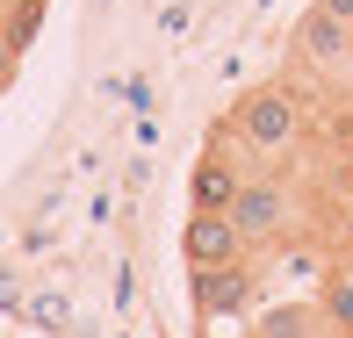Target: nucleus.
Masks as SVG:
<instances>
[{
    "mask_svg": "<svg viewBox=\"0 0 353 338\" xmlns=\"http://www.w3.org/2000/svg\"><path fill=\"white\" fill-rule=\"evenodd\" d=\"M188 295H195V317H202V324H245L252 302H260V273H252V260L202 266V273H188Z\"/></svg>",
    "mask_w": 353,
    "mask_h": 338,
    "instance_id": "3",
    "label": "nucleus"
},
{
    "mask_svg": "<svg viewBox=\"0 0 353 338\" xmlns=\"http://www.w3.org/2000/svg\"><path fill=\"white\" fill-rule=\"evenodd\" d=\"M310 8H325L332 22H346V29H353V0H310Z\"/></svg>",
    "mask_w": 353,
    "mask_h": 338,
    "instance_id": "11",
    "label": "nucleus"
},
{
    "mask_svg": "<svg viewBox=\"0 0 353 338\" xmlns=\"http://www.w3.org/2000/svg\"><path fill=\"white\" fill-rule=\"evenodd\" d=\"M238 187H245V166H231L223 151H202L195 173H188V209L195 216H231Z\"/></svg>",
    "mask_w": 353,
    "mask_h": 338,
    "instance_id": "6",
    "label": "nucleus"
},
{
    "mask_svg": "<svg viewBox=\"0 0 353 338\" xmlns=\"http://www.w3.org/2000/svg\"><path fill=\"white\" fill-rule=\"evenodd\" d=\"M310 130H317V108H310V94H303L296 79L245 87L231 101V116H223V137H238V151H252V158L296 151V144H310Z\"/></svg>",
    "mask_w": 353,
    "mask_h": 338,
    "instance_id": "1",
    "label": "nucleus"
},
{
    "mask_svg": "<svg viewBox=\"0 0 353 338\" xmlns=\"http://www.w3.org/2000/svg\"><path fill=\"white\" fill-rule=\"evenodd\" d=\"M317 317H325L332 338H353V266L332 260V273L317 281Z\"/></svg>",
    "mask_w": 353,
    "mask_h": 338,
    "instance_id": "7",
    "label": "nucleus"
},
{
    "mask_svg": "<svg viewBox=\"0 0 353 338\" xmlns=\"http://www.w3.org/2000/svg\"><path fill=\"white\" fill-rule=\"evenodd\" d=\"M288 51H296L303 72H317V79H346V72H353V29L332 22L325 8H303L296 29H288Z\"/></svg>",
    "mask_w": 353,
    "mask_h": 338,
    "instance_id": "4",
    "label": "nucleus"
},
{
    "mask_svg": "<svg viewBox=\"0 0 353 338\" xmlns=\"http://www.w3.org/2000/svg\"><path fill=\"white\" fill-rule=\"evenodd\" d=\"M332 252H339V266H353V195L339 202V216H332Z\"/></svg>",
    "mask_w": 353,
    "mask_h": 338,
    "instance_id": "10",
    "label": "nucleus"
},
{
    "mask_svg": "<svg viewBox=\"0 0 353 338\" xmlns=\"http://www.w3.org/2000/svg\"><path fill=\"white\" fill-rule=\"evenodd\" d=\"M231 223H238V237H245V252L288 245V237L303 231V195L281 173H245V187H238V202H231Z\"/></svg>",
    "mask_w": 353,
    "mask_h": 338,
    "instance_id": "2",
    "label": "nucleus"
},
{
    "mask_svg": "<svg viewBox=\"0 0 353 338\" xmlns=\"http://www.w3.org/2000/svg\"><path fill=\"white\" fill-rule=\"evenodd\" d=\"M43 8H51V0H0V36H8L14 51H29L37 29H43Z\"/></svg>",
    "mask_w": 353,
    "mask_h": 338,
    "instance_id": "8",
    "label": "nucleus"
},
{
    "mask_svg": "<svg viewBox=\"0 0 353 338\" xmlns=\"http://www.w3.org/2000/svg\"><path fill=\"white\" fill-rule=\"evenodd\" d=\"M317 331H325V317H317V310H274V317L260 324V338H317Z\"/></svg>",
    "mask_w": 353,
    "mask_h": 338,
    "instance_id": "9",
    "label": "nucleus"
},
{
    "mask_svg": "<svg viewBox=\"0 0 353 338\" xmlns=\"http://www.w3.org/2000/svg\"><path fill=\"white\" fill-rule=\"evenodd\" d=\"M14 58H22V51H14V43L0 36V87H8V79H14Z\"/></svg>",
    "mask_w": 353,
    "mask_h": 338,
    "instance_id": "12",
    "label": "nucleus"
},
{
    "mask_svg": "<svg viewBox=\"0 0 353 338\" xmlns=\"http://www.w3.org/2000/svg\"><path fill=\"white\" fill-rule=\"evenodd\" d=\"M181 260H188V273H202V266H238V260H252V252H245V237H238L231 216H195V209H188Z\"/></svg>",
    "mask_w": 353,
    "mask_h": 338,
    "instance_id": "5",
    "label": "nucleus"
}]
</instances>
